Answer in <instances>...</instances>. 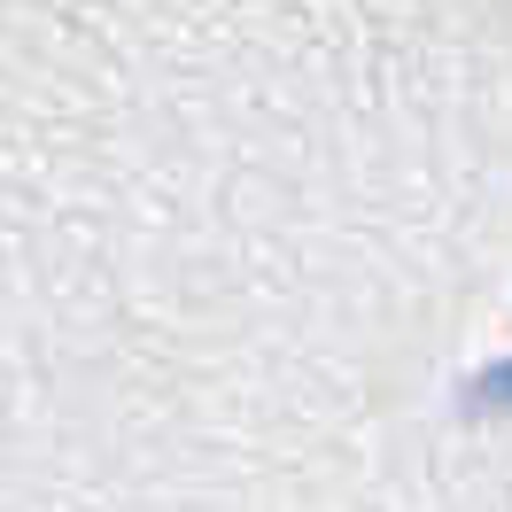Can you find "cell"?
<instances>
[{
	"label": "cell",
	"instance_id": "1",
	"mask_svg": "<svg viewBox=\"0 0 512 512\" xmlns=\"http://www.w3.org/2000/svg\"><path fill=\"white\" fill-rule=\"evenodd\" d=\"M474 404H512V365L481 373V381H474Z\"/></svg>",
	"mask_w": 512,
	"mask_h": 512
}]
</instances>
